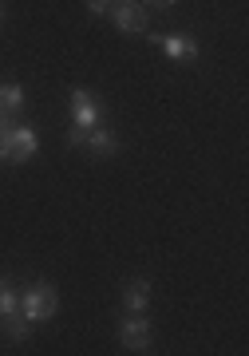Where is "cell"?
Wrapping results in <instances>:
<instances>
[{"label": "cell", "mask_w": 249, "mask_h": 356, "mask_svg": "<svg viewBox=\"0 0 249 356\" xmlns=\"http://www.w3.org/2000/svg\"><path fill=\"white\" fill-rule=\"evenodd\" d=\"M4 313H20V297L13 293L8 277H0V317H4Z\"/></svg>", "instance_id": "cell-11"}, {"label": "cell", "mask_w": 249, "mask_h": 356, "mask_svg": "<svg viewBox=\"0 0 249 356\" xmlns=\"http://www.w3.org/2000/svg\"><path fill=\"white\" fill-rule=\"evenodd\" d=\"M28 332H32V321H28L24 313H4V317H0V337H8L13 344H24Z\"/></svg>", "instance_id": "cell-9"}, {"label": "cell", "mask_w": 249, "mask_h": 356, "mask_svg": "<svg viewBox=\"0 0 249 356\" xmlns=\"http://www.w3.org/2000/svg\"><path fill=\"white\" fill-rule=\"evenodd\" d=\"M147 305H150V281L147 277L123 281V309L127 313H147Z\"/></svg>", "instance_id": "cell-8"}, {"label": "cell", "mask_w": 249, "mask_h": 356, "mask_svg": "<svg viewBox=\"0 0 249 356\" xmlns=\"http://www.w3.org/2000/svg\"><path fill=\"white\" fill-rule=\"evenodd\" d=\"M8 127H13V115H8V111H0V135H4Z\"/></svg>", "instance_id": "cell-14"}, {"label": "cell", "mask_w": 249, "mask_h": 356, "mask_svg": "<svg viewBox=\"0 0 249 356\" xmlns=\"http://www.w3.org/2000/svg\"><path fill=\"white\" fill-rule=\"evenodd\" d=\"M67 103H72V127H67V147H83V135L91 127H99L103 123V103L91 95L88 88H72L67 91Z\"/></svg>", "instance_id": "cell-1"}, {"label": "cell", "mask_w": 249, "mask_h": 356, "mask_svg": "<svg viewBox=\"0 0 249 356\" xmlns=\"http://www.w3.org/2000/svg\"><path fill=\"white\" fill-rule=\"evenodd\" d=\"M111 20L123 36H143V32H147V8H143L138 0H115Z\"/></svg>", "instance_id": "cell-4"}, {"label": "cell", "mask_w": 249, "mask_h": 356, "mask_svg": "<svg viewBox=\"0 0 249 356\" xmlns=\"http://www.w3.org/2000/svg\"><path fill=\"white\" fill-rule=\"evenodd\" d=\"M88 13H95V16L111 13V0H88Z\"/></svg>", "instance_id": "cell-12"}, {"label": "cell", "mask_w": 249, "mask_h": 356, "mask_svg": "<svg viewBox=\"0 0 249 356\" xmlns=\"http://www.w3.org/2000/svg\"><path fill=\"white\" fill-rule=\"evenodd\" d=\"M143 36H147L150 44H159V48L166 51V60H170V64H186V60H198V56H202L198 40H186V36H159V32H143Z\"/></svg>", "instance_id": "cell-5"}, {"label": "cell", "mask_w": 249, "mask_h": 356, "mask_svg": "<svg viewBox=\"0 0 249 356\" xmlns=\"http://www.w3.org/2000/svg\"><path fill=\"white\" fill-rule=\"evenodd\" d=\"M83 147H88L95 159H115V151H119V135L99 123V127H91L88 135H83Z\"/></svg>", "instance_id": "cell-7"}, {"label": "cell", "mask_w": 249, "mask_h": 356, "mask_svg": "<svg viewBox=\"0 0 249 356\" xmlns=\"http://www.w3.org/2000/svg\"><path fill=\"white\" fill-rule=\"evenodd\" d=\"M0 13H4V8H0Z\"/></svg>", "instance_id": "cell-16"}, {"label": "cell", "mask_w": 249, "mask_h": 356, "mask_svg": "<svg viewBox=\"0 0 249 356\" xmlns=\"http://www.w3.org/2000/svg\"><path fill=\"white\" fill-rule=\"evenodd\" d=\"M56 309H60V293L51 289L48 281H36L32 289L20 297V313H24L32 325H44V321L56 317Z\"/></svg>", "instance_id": "cell-2"}, {"label": "cell", "mask_w": 249, "mask_h": 356, "mask_svg": "<svg viewBox=\"0 0 249 356\" xmlns=\"http://www.w3.org/2000/svg\"><path fill=\"white\" fill-rule=\"evenodd\" d=\"M119 341H123V348H131V353H150V325L143 313H127L123 325H119Z\"/></svg>", "instance_id": "cell-6"}, {"label": "cell", "mask_w": 249, "mask_h": 356, "mask_svg": "<svg viewBox=\"0 0 249 356\" xmlns=\"http://www.w3.org/2000/svg\"><path fill=\"white\" fill-rule=\"evenodd\" d=\"M147 4H150V8H175L178 0H147Z\"/></svg>", "instance_id": "cell-13"}, {"label": "cell", "mask_w": 249, "mask_h": 356, "mask_svg": "<svg viewBox=\"0 0 249 356\" xmlns=\"http://www.w3.org/2000/svg\"><path fill=\"white\" fill-rule=\"evenodd\" d=\"M36 147H40V139L28 123H13V127L0 135V159L4 163H28L36 154Z\"/></svg>", "instance_id": "cell-3"}, {"label": "cell", "mask_w": 249, "mask_h": 356, "mask_svg": "<svg viewBox=\"0 0 249 356\" xmlns=\"http://www.w3.org/2000/svg\"><path fill=\"white\" fill-rule=\"evenodd\" d=\"M0 163H4V159H0Z\"/></svg>", "instance_id": "cell-15"}, {"label": "cell", "mask_w": 249, "mask_h": 356, "mask_svg": "<svg viewBox=\"0 0 249 356\" xmlns=\"http://www.w3.org/2000/svg\"><path fill=\"white\" fill-rule=\"evenodd\" d=\"M20 107H24V88L20 83H0V111L16 115Z\"/></svg>", "instance_id": "cell-10"}]
</instances>
